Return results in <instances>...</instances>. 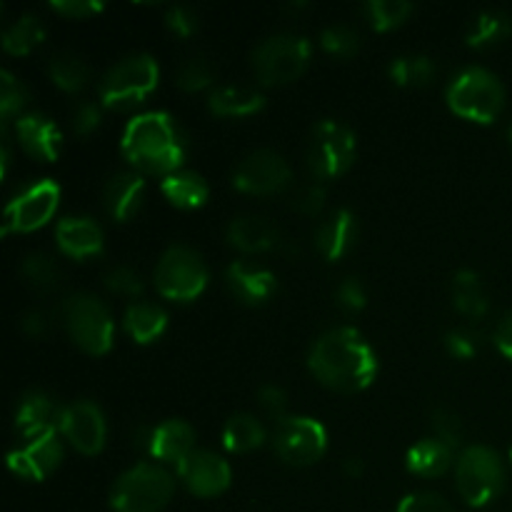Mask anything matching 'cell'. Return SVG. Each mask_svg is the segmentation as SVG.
<instances>
[{"label":"cell","mask_w":512,"mask_h":512,"mask_svg":"<svg viewBox=\"0 0 512 512\" xmlns=\"http://www.w3.org/2000/svg\"><path fill=\"white\" fill-rule=\"evenodd\" d=\"M308 368L325 388L360 393L378 375V355L355 328L325 330L308 350Z\"/></svg>","instance_id":"6da1fadb"},{"label":"cell","mask_w":512,"mask_h":512,"mask_svg":"<svg viewBox=\"0 0 512 512\" xmlns=\"http://www.w3.org/2000/svg\"><path fill=\"white\" fill-rule=\"evenodd\" d=\"M120 150L140 173L170 175L183 170L188 138L165 110H148L128 120L120 138Z\"/></svg>","instance_id":"7a4b0ae2"},{"label":"cell","mask_w":512,"mask_h":512,"mask_svg":"<svg viewBox=\"0 0 512 512\" xmlns=\"http://www.w3.org/2000/svg\"><path fill=\"white\" fill-rule=\"evenodd\" d=\"M175 480L163 463H135L110 488V508L115 512H163L173 500Z\"/></svg>","instance_id":"3957f363"},{"label":"cell","mask_w":512,"mask_h":512,"mask_svg":"<svg viewBox=\"0 0 512 512\" xmlns=\"http://www.w3.org/2000/svg\"><path fill=\"white\" fill-rule=\"evenodd\" d=\"M450 110L473 123H493L505 105V85L483 65L463 68L445 90Z\"/></svg>","instance_id":"277c9868"},{"label":"cell","mask_w":512,"mask_h":512,"mask_svg":"<svg viewBox=\"0 0 512 512\" xmlns=\"http://www.w3.org/2000/svg\"><path fill=\"white\" fill-rule=\"evenodd\" d=\"M160 68L150 53H130L110 65L100 78V103L105 108L123 110L140 105L158 88Z\"/></svg>","instance_id":"5b68a950"},{"label":"cell","mask_w":512,"mask_h":512,"mask_svg":"<svg viewBox=\"0 0 512 512\" xmlns=\"http://www.w3.org/2000/svg\"><path fill=\"white\" fill-rule=\"evenodd\" d=\"M455 485L470 508H485L505 488V463L488 445H468L455 458Z\"/></svg>","instance_id":"8992f818"},{"label":"cell","mask_w":512,"mask_h":512,"mask_svg":"<svg viewBox=\"0 0 512 512\" xmlns=\"http://www.w3.org/2000/svg\"><path fill=\"white\" fill-rule=\"evenodd\" d=\"M153 280L163 298L190 303L208 288L210 273L198 250L185 243H173L158 258Z\"/></svg>","instance_id":"52a82bcc"},{"label":"cell","mask_w":512,"mask_h":512,"mask_svg":"<svg viewBox=\"0 0 512 512\" xmlns=\"http://www.w3.org/2000/svg\"><path fill=\"white\" fill-rule=\"evenodd\" d=\"M313 45L305 35L273 33L253 50L255 78L263 85H283L298 78L310 63Z\"/></svg>","instance_id":"ba28073f"},{"label":"cell","mask_w":512,"mask_h":512,"mask_svg":"<svg viewBox=\"0 0 512 512\" xmlns=\"http://www.w3.org/2000/svg\"><path fill=\"white\" fill-rule=\"evenodd\" d=\"M63 320L73 343L88 355H105L113 348V315H110L108 305L95 295H70L63 305Z\"/></svg>","instance_id":"9c48e42d"},{"label":"cell","mask_w":512,"mask_h":512,"mask_svg":"<svg viewBox=\"0 0 512 512\" xmlns=\"http://www.w3.org/2000/svg\"><path fill=\"white\" fill-rule=\"evenodd\" d=\"M355 160V133L333 118L318 120L308 135L305 163L315 180L338 178Z\"/></svg>","instance_id":"30bf717a"},{"label":"cell","mask_w":512,"mask_h":512,"mask_svg":"<svg viewBox=\"0 0 512 512\" xmlns=\"http://www.w3.org/2000/svg\"><path fill=\"white\" fill-rule=\"evenodd\" d=\"M275 455L288 465H313L328 450V430L310 415H285L270 435Z\"/></svg>","instance_id":"8fae6325"},{"label":"cell","mask_w":512,"mask_h":512,"mask_svg":"<svg viewBox=\"0 0 512 512\" xmlns=\"http://www.w3.org/2000/svg\"><path fill=\"white\" fill-rule=\"evenodd\" d=\"M60 203V188L55 180L43 178L25 185L10 198L3 213V235L30 233L48 223Z\"/></svg>","instance_id":"7c38bea8"},{"label":"cell","mask_w":512,"mask_h":512,"mask_svg":"<svg viewBox=\"0 0 512 512\" xmlns=\"http://www.w3.org/2000/svg\"><path fill=\"white\" fill-rule=\"evenodd\" d=\"M293 178L288 160L273 148H258L245 155L233 170V185L250 195H273Z\"/></svg>","instance_id":"4fadbf2b"},{"label":"cell","mask_w":512,"mask_h":512,"mask_svg":"<svg viewBox=\"0 0 512 512\" xmlns=\"http://www.w3.org/2000/svg\"><path fill=\"white\" fill-rule=\"evenodd\" d=\"M60 435L83 455H98L105 448L108 425L100 405L93 400H75L65 405L63 420H60Z\"/></svg>","instance_id":"5bb4252c"},{"label":"cell","mask_w":512,"mask_h":512,"mask_svg":"<svg viewBox=\"0 0 512 512\" xmlns=\"http://www.w3.org/2000/svg\"><path fill=\"white\" fill-rule=\"evenodd\" d=\"M175 468H178V475L185 488L193 495H198V498H215V495L225 493L230 483H233V470H230L228 460L220 458L213 450L195 448Z\"/></svg>","instance_id":"9a60e30c"},{"label":"cell","mask_w":512,"mask_h":512,"mask_svg":"<svg viewBox=\"0 0 512 512\" xmlns=\"http://www.w3.org/2000/svg\"><path fill=\"white\" fill-rule=\"evenodd\" d=\"M60 460H63V443L58 440V433H48L20 438V443L8 453V468L18 478L40 483L50 473H55Z\"/></svg>","instance_id":"2e32d148"},{"label":"cell","mask_w":512,"mask_h":512,"mask_svg":"<svg viewBox=\"0 0 512 512\" xmlns=\"http://www.w3.org/2000/svg\"><path fill=\"white\" fill-rule=\"evenodd\" d=\"M65 405L50 398L45 390H28L20 395L15 405V433L18 438H35V435L60 433Z\"/></svg>","instance_id":"e0dca14e"},{"label":"cell","mask_w":512,"mask_h":512,"mask_svg":"<svg viewBox=\"0 0 512 512\" xmlns=\"http://www.w3.org/2000/svg\"><path fill=\"white\" fill-rule=\"evenodd\" d=\"M225 283H228L230 293L245 305H263L278 290V278L273 270L245 263V260H233L225 268Z\"/></svg>","instance_id":"ac0fdd59"},{"label":"cell","mask_w":512,"mask_h":512,"mask_svg":"<svg viewBox=\"0 0 512 512\" xmlns=\"http://www.w3.org/2000/svg\"><path fill=\"white\" fill-rule=\"evenodd\" d=\"M13 133L18 138V143L23 145V150L28 155L38 160H55L60 153V143H63V135L60 128L55 125V120H50L43 113H25L18 115L13 123Z\"/></svg>","instance_id":"d6986e66"},{"label":"cell","mask_w":512,"mask_h":512,"mask_svg":"<svg viewBox=\"0 0 512 512\" xmlns=\"http://www.w3.org/2000/svg\"><path fill=\"white\" fill-rule=\"evenodd\" d=\"M55 240L68 258H90L103 250V228L88 215H68L55 225Z\"/></svg>","instance_id":"ffe728a7"},{"label":"cell","mask_w":512,"mask_h":512,"mask_svg":"<svg viewBox=\"0 0 512 512\" xmlns=\"http://www.w3.org/2000/svg\"><path fill=\"white\" fill-rule=\"evenodd\" d=\"M195 450V430L185 420L170 418L155 425L148 438V453L160 463H183Z\"/></svg>","instance_id":"44dd1931"},{"label":"cell","mask_w":512,"mask_h":512,"mask_svg":"<svg viewBox=\"0 0 512 512\" xmlns=\"http://www.w3.org/2000/svg\"><path fill=\"white\" fill-rule=\"evenodd\" d=\"M355 238H358V220H355L353 210L348 208H340L335 213H330L315 228V248L330 263L343 258L355 245Z\"/></svg>","instance_id":"7402d4cb"},{"label":"cell","mask_w":512,"mask_h":512,"mask_svg":"<svg viewBox=\"0 0 512 512\" xmlns=\"http://www.w3.org/2000/svg\"><path fill=\"white\" fill-rule=\"evenodd\" d=\"M143 195H145L143 173H138V170H123V173H115L103 188L105 210H108L115 220L125 223V220L138 215L140 205H143Z\"/></svg>","instance_id":"603a6c76"},{"label":"cell","mask_w":512,"mask_h":512,"mask_svg":"<svg viewBox=\"0 0 512 512\" xmlns=\"http://www.w3.org/2000/svg\"><path fill=\"white\" fill-rule=\"evenodd\" d=\"M230 245L243 253H265V250L280 245V230L275 228L273 220L263 215H238L228 223Z\"/></svg>","instance_id":"cb8c5ba5"},{"label":"cell","mask_w":512,"mask_h":512,"mask_svg":"<svg viewBox=\"0 0 512 512\" xmlns=\"http://www.w3.org/2000/svg\"><path fill=\"white\" fill-rule=\"evenodd\" d=\"M453 463L455 450L440 438H435V435L410 445L408 455H405V465L418 478H440V475L448 473Z\"/></svg>","instance_id":"d4e9b609"},{"label":"cell","mask_w":512,"mask_h":512,"mask_svg":"<svg viewBox=\"0 0 512 512\" xmlns=\"http://www.w3.org/2000/svg\"><path fill=\"white\" fill-rule=\"evenodd\" d=\"M265 105V95L253 85H218L208 95V108L220 118H243L258 113Z\"/></svg>","instance_id":"484cf974"},{"label":"cell","mask_w":512,"mask_h":512,"mask_svg":"<svg viewBox=\"0 0 512 512\" xmlns=\"http://www.w3.org/2000/svg\"><path fill=\"white\" fill-rule=\"evenodd\" d=\"M123 328L135 343L148 345L165 333V328H168V313H165V308H160L158 303L135 300V303H130L128 308H125Z\"/></svg>","instance_id":"4316f807"},{"label":"cell","mask_w":512,"mask_h":512,"mask_svg":"<svg viewBox=\"0 0 512 512\" xmlns=\"http://www.w3.org/2000/svg\"><path fill=\"white\" fill-rule=\"evenodd\" d=\"M160 190L170 200V205L180 210H195L208 203L210 198L208 180L193 170H175V173L165 175Z\"/></svg>","instance_id":"83f0119b"},{"label":"cell","mask_w":512,"mask_h":512,"mask_svg":"<svg viewBox=\"0 0 512 512\" xmlns=\"http://www.w3.org/2000/svg\"><path fill=\"white\" fill-rule=\"evenodd\" d=\"M265 425L250 413H235L223 425V448L230 453H250L265 443Z\"/></svg>","instance_id":"f1b7e54d"},{"label":"cell","mask_w":512,"mask_h":512,"mask_svg":"<svg viewBox=\"0 0 512 512\" xmlns=\"http://www.w3.org/2000/svg\"><path fill=\"white\" fill-rule=\"evenodd\" d=\"M453 305L468 318H483L490 310V298L475 270H458L453 278Z\"/></svg>","instance_id":"f546056e"},{"label":"cell","mask_w":512,"mask_h":512,"mask_svg":"<svg viewBox=\"0 0 512 512\" xmlns=\"http://www.w3.org/2000/svg\"><path fill=\"white\" fill-rule=\"evenodd\" d=\"M510 33L512 18L505 10H483L470 20L465 38L470 48H490V45L503 43Z\"/></svg>","instance_id":"4dcf8cb0"},{"label":"cell","mask_w":512,"mask_h":512,"mask_svg":"<svg viewBox=\"0 0 512 512\" xmlns=\"http://www.w3.org/2000/svg\"><path fill=\"white\" fill-rule=\"evenodd\" d=\"M45 40V25L35 13H25L3 33V50L10 55H28Z\"/></svg>","instance_id":"1f68e13d"},{"label":"cell","mask_w":512,"mask_h":512,"mask_svg":"<svg viewBox=\"0 0 512 512\" xmlns=\"http://www.w3.org/2000/svg\"><path fill=\"white\" fill-rule=\"evenodd\" d=\"M50 80L58 85L60 90H68V93H75V90L83 88L90 78V68L78 53L73 50H60L50 58L48 63Z\"/></svg>","instance_id":"d6a6232c"},{"label":"cell","mask_w":512,"mask_h":512,"mask_svg":"<svg viewBox=\"0 0 512 512\" xmlns=\"http://www.w3.org/2000/svg\"><path fill=\"white\" fill-rule=\"evenodd\" d=\"M20 275L25 278V283L30 288L40 290V293H50L60 285L63 273H60V265L55 263L53 255L48 253H30L28 258L20 265Z\"/></svg>","instance_id":"836d02e7"},{"label":"cell","mask_w":512,"mask_h":512,"mask_svg":"<svg viewBox=\"0 0 512 512\" xmlns=\"http://www.w3.org/2000/svg\"><path fill=\"white\" fill-rule=\"evenodd\" d=\"M395 85H428L435 78V63L428 55H398L388 68Z\"/></svg>","instance_id":"e575fe53"},{"label":"cell","mask_w":512,"mask_h":512,"mask_svg":"<svg viewBox=\"0 0 512 512\" xmlns=\"http://www.w3.org/2000/svg\"><path fill=\"white\" fill-rule=\"evenodd\" d=\"M363 13L375 30H390L408 20V15L413 13V3L410 0H368L363 5Z\"/></svg>","instance_id":"d590c367"},{"label":"cell","mask_w":512,"mask_h":512,"mask_svg":"<svg viewBox=\"0 0 512 512\" xmlns=\"http://www.w3.org/2000/svg\"><path fill=\"white\" fill-rule=\"evenodd\" d=\"M213 78V63L200 53L188 55V58L178 65V70H175V83H178V88L188 90V93H198V90L208 88V85L213 83Z\"/></svg>","instance_id":"8d00e7d4"},{"label":"cell","mask_w":512,"mask_h":512,"mask_svg":"<svg viewBox=\"0 0 512 512\" xmlns=\"http://www.w3.org/2000/svg\"><path fill=\"white\" fill-rule=\"evenodd\" d=\"M320 45L335 58H353L360 50V35L348 23H330L320 30Z\"/></svg>","instance_id":"74e56055"},{"label":"cell","mask_w":512,"mask_h":512,"mask_svg":"<svg viewBox=\"0 0 512 512\" xmlns=\"http://www.w3.org/2000/svg\"><path fill=\"white\" fill-rule=\"evenodd\" d=\"M28 100V88L10 70H0V118H3V128H8L10 118L20 113Z\"/></svg>","instance_id":"f35d334b"},{"label":"cell","mask_w":512,"mask_h":512,"mask_svg":"<svg viewBox=\"0 0 512 512\" xmlns=\"http://www.w3.org/2000/svg\"><path fill=\"white\" fill-rule=\"evenodd\" d=\"M105 288L113 290L115 295L138 298L143 293V278L130 265H115V268H110L105 273Z\"/></svg>","instance_id":"ab89813d"},{"label":"cell","mask_w":512,"mask_h":512,"mask_svg":"<svg viewBox=\"0 0 512 512\" xmlns=\"http://www.w3.org/2000/svg\"><path fill=\"white\" fill-rule=\"evenodd\" d=\"M430 425H433L435 438L448 443L453 450L458 448L460 440H463V423H460V418L450 408H435Z\"/></svg>","instance_id":"60d3db41"},{"label":"cell","mask_w":512,"mask_h":512,"mask_svg":"<svg viewBox=\"0 0 512 512\" xmlns=\"http://www.w3.org/2000/svg\"><path fill=\"white\" fill-rule=\"evenodd\" d=\"M325 205V188L320 183H305L300 185L298 190L290 198V208L300 215H308V218H315V215L323 210Z\"/></svg>","instance_id":"b9f144b4"},{"label":"cell","mask_w":512,"mask_h":512,"mask_svg":"<svg viewBox=\"0 0 512 512\" xmlns=\"http://www.w3.org/2000/svg\"><path fill=\"white\" fill-rule=\"evenodd\" d=\"M395 512H453V508H450L443 495L430 493V490H418V493L405 495Z\"/></svg>","instance_id":"7bdbcfd3"},{"label":"cell","mask_w":512,"mask_h":512,"mask_svg":"<svg viewBox=\"0 0 512 512\" xmlns=\"http://www.w3.org/2000/svg\"><path fill=\"white\" fill-rule=\"evenodd\" d=\"M445 348H448V353L453 355V358L470 360V358H475V355H478L480 340H478V335L473 333V330L455 328V330H450L448 335H445Z\"/></svg>","instance_id":"ee69618b"},{"label":"cell","mask_w":512,"mask_h":512,"mask_svg":"<svg viewBox=\"0 0 512 512\" xmlns=\"http://www.w3.org/2000/svg\"><path fill=\"white\" fill-rule=\"evenodd\" d=\"M335 298H338L340 308L350 310V313H358L368 303V290H365L363 280L360 278H345L343 283L335 290Z\"/></svg>","instance_id":"f6af8a7d"},{"label":"cell","mask_w":512,"mask_h":512,"mask_svg":"<svg viewBox=\"0 0 512 512\" xmlns=\"http://www.w3.org/2000/svg\"><path fill=\"white\" fill-rule=\"evenodd\" d=\"M165 23L180 38H188L195 30L200 28V18L190 5H170L168 13H165Z\"/></svg>","instance_id":"bcb514c9"},{"label":"cell","mask_w":512,"mask_h":512,"mask_svg":"<svg viewBox=\"0 0 512 512\" xmlns=\"http://www.w3.org/2000/svg\"><path fill=\"white\" fill-rule=\"evenodd\" d=\"M258 403H260V408H263L265 413L275 420V423L288 415L285 413V410H288V393H285L280 385H273V383L263 385V388L258 390Z\"/></svg>","instance_id":"7dc6e473"},{"label":"cell","mask_w":512,"mask_h":512,"mask_svg":"<svg viewBox=\"0 0 512 512\" xmlns=\"http://www.w3.org/2000/svg\"><path fill=\"white\" fill-rule=\"evenodd\" d=\"M50 8L65 18H90L105 8L100 0H50Z\"/></svg>","instance_id":"c3c4849f"},{"label":"cell","mask_w":512,"mask_h":512,"mask_svg":"<svg viewBox=\"0 0 512 512\" xmlns=\"http://www.w3.org/2000/svg\"><path fill=\"white\" fill-rule=\"evenodd\" d=\"M100 125V105L98 103H80L73 113V130L78 135L95 133Z\"/></svg>","instance_id":"681fc988"},{"label":"cell","mask_w":512,"mask_h":512,"mask_svg":"<svg viewBox=\"0 0 512 512\" xmlns=\"http://www.w3.org/2000/svg\"><path fill=\"white\" fill-rule=\"evenodd\" d=\"M50 325H53V320H50V315L40 308L28 310V313L20 318V328H23V333L30 335V338H45V335L50 333Z\"/></svg>","instance_id":"f907efd6"},{"label":"cell","mask_w":512,"mask_h":512,"mask_svg":"<svg viewBox=\"0 0 512 512\" xmlns=\"http://www.w3.org/2000/svg\"><path fill=\"white\" fill-rule=\"evenodd\" d=\"M495 348L505 355V358L512 360V313L505 315L500 320V325L495 328Z\"/></svg>","instance_id":"816d5d0a"},{"label":"cell","mask_w":512,"mask_h":512,"mask_svg":"<svg viewBox=\"0 0 512 512\" xmlns=\"http://www.w3.org/2000/svg\"><path fill=\"white\" fill-rule=\"evenodd\" d=\"M345 470H348V475L358 478V475L363 473V460H360V458H348V460H345Z\"/></svg>","instance_id":"f5cc1de1"},{"label":"cell","mask_w":512,"mask_h":512,"mask_svg":"<svg viewBox=\"0 0 512 512\" xmlns=\"http://www.w3.org/2000/svg\"><path fill=\"white\" fill-rule=\"evenodd\" d=\"M508 140H510V148H512V123H510V128H508Z\"/></svg>","instance_id":"db71d44e"},{"label":"cell","mask_w":512,"mask_h":512,"mask_svg":"<svg viewBox=\"0 0 512 512\" xmlns=\"http://www.w3.org/2000/svg\"><path fill=\"white\" fill-rule=\"evenodd\" d=\"M510 460H512V448H510Z\"/></svg>","instance_id":"11a10c76"}]
</instances>
